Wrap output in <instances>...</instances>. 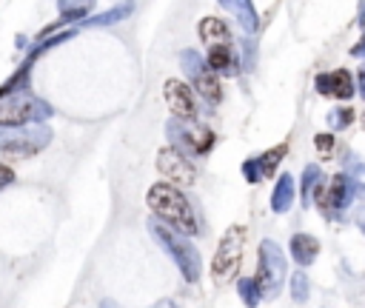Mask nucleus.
<instances>
[{
    "mask_svg": "<svg viewBox=\"0 0 365 308\" xmlns=\"http://www.w3.org/2000/svg\"><path fill=\"white\" fill-rule=\"evenodd\" d=\"M146 203L149 208L166 220V223H171L177 232L182 234H197V220H194V211L189 206V200L182 197L180 189H174L171 183H154L146 194Z\"/></svg>",
    "mask_w": 365,
    "mask_h": 308,
    "instance_id": "1",
    "label": "nucleus"
},
{
    "mask_svg": "<svg viewBox=\"0 0 365 308\" xmlns=\"http://www.w3.org/2000/svg\"><path fill=\"white\" fill-rule=\"evenodd\" d=\"M149 232L154 234V240L174 257L177 269L182 272V280L186 283H197L200 280V272H203V262H200V251L182 237V234H174L168 226H163L160 220H149Z\"/></svg>",
    "mask_w": 365,
    "mask_h": 308,
    "instance_id": "2",
    "label": "nucleus"
},
{
    "mask_svg": "<svg viewBox=\"0 0 365 308\" xmlns=\"http://www.w3.org/2000/svg\"><path fill=\"white\" fill-rule=\"evenodd\" d=\"M52 128L46 123H23V126H0V152L12 157H29L49 146Z\"/></svg>",
    "mask_w": 365,
    "mask_h": 308,
    "instance_id": "3",
    "label": "nucleus"
},
{
    "mask_svg": "<svg viewBox=\"0 0 365 308\" xmlns=\"http://www.w3.org/2000/svg\"><path fill=\"white\" fill-rule=\"evenodd\" d=\"M243 243H246V229L243 226H232L225 232V237L220 240L217 257L211 262V277L214 283H228L232 277H237L240 262H243Z\"/></svg>",
    "mask_w": 365,
    "mask_h": 308,
    "instance_id": "4",
    "label": "nucleus"
},
{
    "mask_svg": "<svg viewBox=\"0 0 365 308\" xmlns=\"http://www.w3.org/2000/svg\"><path fill=\"white\" fill-rule=\"evenodd\" d=\"M52 114V106L29 92H15L9 100H0V126H23V123H43Z\"/></svg>",
    "mask_w": 365,
    "mask_h": 308,
    "instance_id": "5",
    "label": "nucleus"
},
{
    "mask_svg": "<svg viewBox=\"0 0 365 308\" xmlns=\"http://www.w3.org/2000/svg\"><path fill=\"white\" fill-rule=\"evenodd\" d=\"M168 140L174 143L177 152H192V154H206L214 146V135L211 128H206L203 123H194V117H180L171 120L166 126Z\"/></svg>",
    "mask_w": 365,
    "mask_h": 308,
    "instance_id": "6",
    "label": "nucleus"
},
{
    "mask_svg": "<svg viewBox=\"0 0 365 308\" xmlns=\"http://www.w3.org/2000/svg\"><path fill=\"white\" fill-rule=\"evenodd\" d=\"M257 286L263 297H277L286 280V257L280 246L274 240H263L260 246V272H257Z\"/></svg>",
    "mask_w": 365,
    "mask_h": 308,
    "instance_id": "7",
    "label": "nucleus"
},
{
    "mask_svg": "<svg viewBox=\"0 0 365 308\" xmlns=\"http://www.w3.org/2000/svg\"><path fill=\"white\" fill-rule=\"evenodd\" d=\"M182 69H186V72L192 74V83H194L197 95H200V98H206L211 106H217V103H220V98H223V92H220L217 74L206 66V60H203L197 52L186 49V52H182Z\"/></svg>",
    "mask_w": 365,
    "mask_h": 308,
    "instance_id": "8",
    "label": "nucleus"
},
{
    "mask_svg": "<svg viewBox=\"0 0 365 308\" xmlns=\"http://www.w3.org/2000/svg\"><path fill=\"white\" fill-rule=\"evenodd\" d=\"M157 168H160L163 178H168V180L177 183V186H192L194 178H197L194 166H192L186 157H182V152H177L174 146H171V149H163V152L157 154Z\"/></svg>",
    "mask_w": 365,
    "mask_h": 308,
    "instance_id": "9",
    "label": "nucleus"
},
{
    "mask_svg": "<svg viewBox=\"0 0 365 308\" xmlns=\"http://www.w3.org/2000/svg\"><path fill=\"white\" fill-rule=\"evenodd\" d=\"M314 197H317V206L323 208L328 217H337L343 208H348V203L354 197V186H351V180L345 178V174H334L331 186L326 192H317Z\"/></svg>",
    "mask_w": 365,
    "mask_h": 308,
    "instance_id": "10",
    "label": "nucleus"
},
{
    "mask_svg": "<svg viewBox=\"0 0 365 308\" xmlns=\"http://www.w3.org/2000/svg\"><path fill=\"white\" fill-rule=\"evenodd\" d=\"M166 103L174 117H194L197 114V100L192 89L182 80H168L166 83Z\"/></svg>",
    "mask_w": 365,
    "mask_h": 308,
    "instance_id": "11",
    "label": "nucleus"
},
{
    "mask_svg": "<svg viewBox=\"0 0 365 308\" xmlns=\"http://www.w3.org/2000/svg\"><path fill=\"white\" fill-rule=\"evenodd\" d=\"M314 86H317L319 95H328V98H337V100H348V98L354 95V77H351L345 69L319 74Z\"/></svg>",
    "mask_w": 365,
    "mask_h": 308,
    "instance_id": "12",
    "label": "nucleus"
},
{
    "mask_svg": "<svg viewBox=\"0 0 365 308\" xmlns=\"http://www.w3.org/2000/svg\"><path fill=\"white\" fill-rule=\"evenodd\" d=\"M220 6L228 9V12L237 18V23L243 26L246 34H254V32H257V12H254L251 0H220Z\"/></svg>",
    "mask_w": 365,
    "mask_h": 308,
    "instance_id": "13",
    "label": "nucleus"
},
{
    "mask_svg": "<svg viewBox=\"0 0 365 308\" xmlns=\"http://www.w3.org/2000/svg\"><path fill=\"white\" fill-rule=\"evenodd\" d=\"M206 66L211 72H234V55H232V43H214L206 55Z\"/></svg>",
    "mask_w": 365,
    "mask_h": 308,
    "instance_id": "14",
    "label": "nucleus"
},
{
    "mask_svg": "<svg viewBox=\"0 0 365 308\" xmlns=\"http://www.w3.org/2000/svg\"><path fill=\"white\" fill-rule=\"evenodd\" d=\"M317 254H319V243L311 234H294L291 237V257L300 262V266H311Z\"/></svg>",
    "mask_w": 365,
    "mask_h": 308,
    "instance_id": "15",
    "label": "nucleus"
},
{
    "mask_svg": "<svg viewBox=\"0 0 365 308\" xmlns=\"http://www.w3.org/2000/svg\"><path fill=\"white\" fill-rule=\"evenodd\" d=\"M200 37L206 40V43H232V34H228V26L220 20V18H203L200 20Z\"/></svg>",
    "mask_w": 365,
    "mask_h": 308,
    "instance_id": "16",
    "label": "nucleus"
},
{
    "mask_svg": "<svg viewBox=\"0 0 365 308\" xmlns=\"http://www.w3.org/2000/svg\"><path fill=\"white\" fill-rule=\"evenodd\" d=\"M294 200V180H291V174H283V178L277 180V189H274V197H271V208L274 211H288Z\"/></svg>",
    "mask_w": 365,
    "mask_h": 308,
    "instance_id": "17",
    "label": "nucleus"
},
{
    "mask_svg": "<svg viewBox=\"0 0 365 308\" xmlns=\"http://www.w3.org/2000/svg\"><path fill=\"white\" fill-rule=\"evenodd\" d=\"M323 189V168L319 166H308L303 171V206L314 203V194Z\"/></svg>",
    "mask_w": 365,
    "mask_h": 308,
    "instance_id": "18",
    "label": "nucleus"
},
{
    "mask_svg": "<svg viewBox=\"0 0 365 308\" xmlns=\"http://www.w3.org/2000/svg\"><path fill=\"white\" fill-rule=\"evenodd\" d=\"M131 9H134V4L128 0V4H123V6H117V9H112V12H103V15H98V18H91V20L80 23V29H91V26H112V23H117V20L128 18V15H131Z\"/></svg>",
    "mask_w": 365,
    "mask_h": 308,
    "instance_id": "19",
    "label": "nucleus"
},
{
    "mask_svg": "<svg viewBox=\"0 0 365 308\" xmlns=\"http://www.w3.org/2000/svg\"><path fill=\"white\" fill-rule=\"evenodd\" d=\"M58 6H60L63 20H80L86 12H91L95 0H58Z\"/></svg>",
    "mask_w": 365,
    "mask_h": 308,
    "instance_id": "20",
    "label": "nucleus"
},
{
    "mask_svg": "<svg viewBox=\"0 0 365 308\" xmlns=\"http://www.w3.org/2000/svg\"><path fill=\"white\" fill-rule=\"evenodd\" d=\"M283 154H286V146H277V149L265 152L263 157H257V166H260V178H271V174H274V168L280 166Z\"/></svg>",
    "mask_w": 365,
    "mask_h": 308,
    "instance_id": "21",
    "label": "nucleus"
},
{
    "mask_svg": "<svg viewBox=\"0 0 365 308\" xmlns=\"http://www.w3.org/2000/svg\"><path fill=\"white\" fill-rule=\"evenodd\" d=\"M237 291H240V297H243V302H246L248 308H254V305L263 300V294H260V286H257V280H251V277L240 280V283H237Z\"/></svg>",
    "mask_w": 365,
    "mask_h": 308,
    "instance_id": "22",
    "label": "nucleus"
},
{
    "mask_svg": "<svg viewBox=\"0 0 365 308\" xmlns=\"http://www.w3.org/2000/svg\"><path fill=\"white\" fill-rule=\"evenodd\" d=\"M308 294H311L308 277H305V274H294V277H291V297H294V302H305Z\"/></svg>",
    "mask_w": 365,
    "mask_h": 308,
    "instance_id": "23",
    "label": "nucleus"
},
{
    "mask_svg": "<svg viewBox=\"0 0 365 308\" xmlns=\"http://www.w3.org/2000/svg\"><path fill=\"white\" fill-rule=\"evenodd\" d=\"M351 120H354L351 109H334V112H328V126L331 128H345Z\"/></svg>",
    "mask_w": 365,
    "mask_h": 308,
    "instance_id": "24",
    "label": "nucleus"
},
{
    "mask_svg": "<svg viewBox=\"0 0 365 308\" xmlns=\"http://www.w3.org/2000/svg\"><path fill=\"white\" fill-rule=\"evenodd\" d=\"M314 149L319 152V157H323V160H328L334 154V138L331 135H317L314 138Z\"/></svg>",
    "mask_w": 365,
    "mask_h": 308,
    "instance_id": "25",
    "label": "nucleus"
},
{
    "mask_svg": "<svg viewBox=\"0 0 365 308\" xmlns=\"http://www.w3.org/2000/svg\"><path fill=\"white\" fill-rule=\"evenodd\" d=\"M351 186H354V192L365 200V163H359V166H354V171H351Z\"/></svg>",
    "mask_w": 365,
    "mask_h": 308,
    "instance_id": "26",
    "label": "nucleus"
},
{
    "mask_svg": "<svg viewBox=\"0 0 365 308\" xmlns=\"http://www.w3.org/2000/svg\"><path fill=\"white\" fill-rule=\"evenodd\" d=\"M243 178H246L248 183H257V180H260V166H257V157L243 163Z\"/></svg>",
    "mask_w": 365,
    "mask_h": 308,
    "instance_id": "27",
    "label": "nucleus"
},
{
    "mask_svg": "<svg viewBox=\"0 0 365 308\" xmlns=\"http://www.w3.org/2000/svg\"><path fill=\"white\" fill-rule=\"evenodd\" d=\"M15 180V171L9 168V166H4V163H0V189H4V186H9Z\"/></svg>",
    "mask_w": 365,
    "mask_h": 308,
    "instance_id": "28",
    "label": "nucleus"
},
{
    "mask_svg": "<svg viewBox=\"0 0 365 308\" xmlns=\"http://www.w3.org/2000/svg\"><path fill=\"white\" fill-rule=\"evenodd\" d=\"M152 308H177V302H174V300H160V302H154Z\"/></svg>",
    "mask_w": 365,
    "mask_h": 308,
    "instance_id": "29",
    "label": "nucleus"
},
{
    "mask_svg": "<svg viewBox=\"0 0 365 308\" xmlns=\"http://www.w3.org/2000/svg\"><path fill=\"white\" fill-rule=\"evenodd\" d=\"M351 55H357V58H359V55H365V34H362V43H357Z\"/></svg>",
    "mask_w": 365,
    "mask_h": 308,
    "instance_id": "30",
    "label": "nucleus"
},
{
    "mask_svg": "<svg viewBox=\"0 0 365 308\" xmlns=\"http://www.w3.org/2000/svg\"><path fill=\"white\" fill-rule=\"evenodd\" d=\"M359 92H362V98H365V66L359 69Z\"/></svg>",
    "mask_w": 365,
    "mask_h": 308,
    "instance_id": "31",
    "label": "nucleus"
},
{
    "mask_svg": "<svg viewBox=\"0 0 365 308\" xmlns=\"http://www.w3.org/2000/svg\"><path fill=\"white\" fill-rule=\"evenodd\" d=\"M100 308H120V305H117V302H112V300H103V302H100Z\"/></svg>",
    "mask_w": 365,
    "mask_h": 308,
    "instance_id": "32",
    "label": "nucleus"
},
{
    "mask_svg": "<svg viewBox=\"0 0 365 308\" xmlns=\"http://www.w3.org/2000/svg\"><path fill=\"white\" fill-rule=\"evenodd\" d=\"M357 220H359V226H362V232H365V211H362V214L357 217Z\"/></svg>",
    "mask_w": 365,
    "mask_h": 308,
    "instance_id": "33",
    "label": "nucleus"
},
{
    "mask_svg": "<svg viewBox=\"0 0 365 308\" xmlns=\"http://www.w3.org/2000/svg\"><path fill=\"white\" fill-rule=\"evenodd\" d=\"M362 128H365V117H362Z\"/></svg>",
    "mask_w": 365,
    "mask_h": 308,
    "instance_id": "34",
    "label": "nucleus"
}]
</instances>
